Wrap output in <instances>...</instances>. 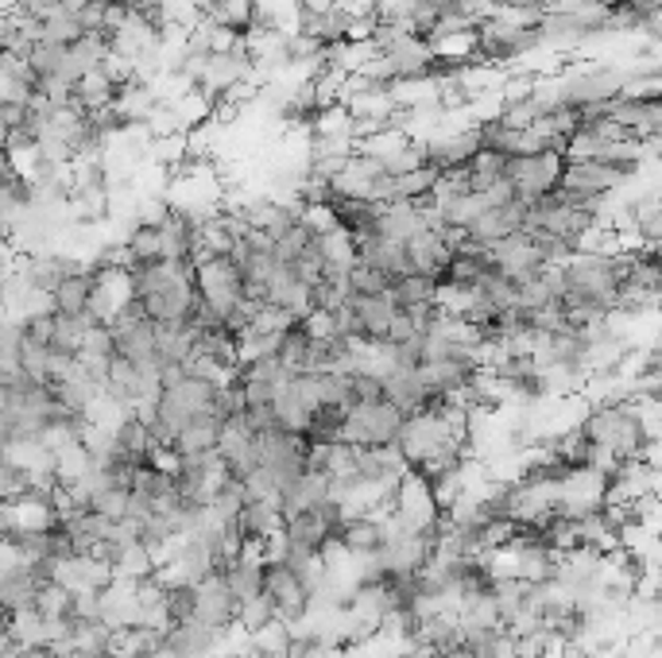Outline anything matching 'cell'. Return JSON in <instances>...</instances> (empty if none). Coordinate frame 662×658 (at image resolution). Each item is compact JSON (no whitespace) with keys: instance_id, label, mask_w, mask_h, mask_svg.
<instances>
[{"instance_id":"6da1fadb","label":"cell","mask_w":662,"mask_h":658,"mask_svg":"<svg viewBox=\"0 0 662 658\" xmlns=\"http://www.w3.org/2000/svg\"><path fill=\"white\" fill-rule=\"evenodd\" d=\"M561 152H539V155H508L504 179L511 182L519 202L535 205L539 198L554 194L561 179Z\"/></svg>"},{"instance_id":"7a4b0ae2","label":"cell","mask_w":662,"mask_h":658,"mask_svg":"<svg viewBox=\"0 0 662 658\" xmlns=\"http://www.w3.org/2000/svg\"><path fill=\"white\" fill-rule=\"evenodd\" d=\"M631 179H636V175L616 171V167H608V163L566 159V163H561L558 190H566V194H581V198H608V194H616L620 187H628Z\"/></svg>"},{"instance_id":"3957f363","label":"cell","mask_w":662,"mask_h":658,"mask_svg":"<svg viewBox=\"0 0 662 658\" xmlns=\"http://www.w3.org/2000/svg\"><path fill=\"white\" fill-rule=\"evenodd\" d=\"M194 624L210 627V632H233L237 627V600L221 585L217 573L194 585Z\"/></svg>"},{"instance_id":"277c9868","label":"cell","mask_w":662,"mask_h":658,"mask_svg":"<svg viewBox=\"0 0 662 658\" xmlns=\"http://www.w3.org/2000/svg\"><path fill=\"white\" fill-rule=\"evenodd\" d=\"M221 430H225V419H221L217 410L194 415V419H190L187 427L175 434V442H170V454H175V457H194V454H205V450H217Z\"/></svg>"},{"instance_id":"5b68a950","label":"cell","mask_w":662,"mask_h":658,"mask_svg":"<svg viewBox=\"0 0 662 658\" xmlns=\"http://www.w3.org/2000/svg\"><path fill=\"white\" fill-rule=\"evenodd\" d=\"M338 547L353 558H368L383 547V519L380 515H348L338 530Z\"/></svg>"},{"instance_id":"8992f818","label":"cell","mask_w":662,"mask_h":658,"mask_svg":"<svg viewBox=\"0 0 662 658\" xmlns=\"http://www.w3.org/2000/svg\"><path fill=\"white\" fill-rule=\"evenodd\" d=\"M163 647H167L170 658H210L221 647V632H210V627L187 620V624L167 627V643Z\"/></svg>"},{"instance_id":"52a82bcc","label":"cell","mask_w":662,"mask_h":658,"mask_svg":"<svg viewBox=\"0 0 662 658\" xmlns=\"http://www.w3.org/2000/svg\"><path fill=\"white\" fill-rule=\"evenodd\" d=\"M348 310L360 325V342H383L391 314H395L388 295H348Z\"/></svg>"},{"instance_id":"ba28073f","label":"cell","mask_w":662,"mask_h":658,"mask_svg":"<svg viewBox=\"0 0 662 658\" xmlns=\"http://www.w3.org/2000/svg\"><path fill=\"white\" fill-rule=\"evenodd\" d=\"M94 287H97V275L90 272V267H85V260H82V267H78V272H70L67 279H62L59 287L51 291V310H55V314H85Z\"/></svg>"},{"instance_id":"9c48e42d","label":"cell","mask_w":662,"mask_h":658,"mask_svg":"<svg viewBox=\"0 0 662 658\" xmlns=\"http://www.w3.org/2000/svg\"><path fill=\"white\" fill-rule=\"evenodd\" d=\"M70 101H74L82 112L109 109V105L117 101V82H113V77L105 74L102 67H97V70H85V74L78 77L74 86H70Z\"/></svg>"},{"instance_id":"30bf717a","label":"cell","mask_w":662,"mask_h":658,"mask_svg":"<svg viewBox=\"0 0 662 658\" xmlns=\"http://www.w3.org/2000/svg\"><path fill=\"white\" fill-rule=\"evenodd\" d=\"M504 167H508V155L493 152V147H476L473 159L465 163L469 175V194H484L504 179Z\"/></svg>"},{"instance_id":"8fae6325","label":"cell","mask_w":662,"mask_h":658,"mask_svg":"<svg viewBox=\"0 0 662 658\" xmlns=\"http://www.w3.org/2000/svg\"><path fill=\"white\" fill-rule=\"evenodd\" d=\"M388 299H391V307H395V310L426 307V302L438 299V283L426 279V275H400V279H391Z\"/></svg>"},{"instance_id":"7c38bea8","label":"cell","mask_w":662,"mask_h":658,"mask_svg":"<svg viewBox=\"0 0 662 658\" xmlns=\"http://www.w3.org/2000/svg\"><path fill=\"white\" fill-rule=\"evenodd\" d=\"M125 244H128L132 264H155V260H163L159 225H132V229L125 232Z\"/></svg>"},{"instance_id":"4fadbf2b","label":"cell","mask_w":662,"mask_h":658,"mask_svg":"<svg viewBox=\"0 0 662 658\" xmlns=\"http://www.w3.org/2000/svg\"><path fill=\"white\" fill-rule=\"evenodd\" d=\"M35 612L43 620H67V615H74V593L59 582H43L35 593Z\"/></svg>"},{"instance_id":"5bb4252c","label":"cell","mask_w":662,"mask_h":658,"mask_svg":"<svg viewBox=\"0 0 662 658\" xmlns=\"http://www.w3.org/2000/svg\"><path fill=\"white\" fill-rule=\"evenodd\" d=\"M275 620V608H272V600L263 597H248V600H237V632H245V635H256L260 627H268Z\"/></svg>"},{"instance_id":"9a60e30c","label":"cell","mask_w":662,"mask_h":658,"mask_svg":"<svg viewBox=\"0 0 662 658\" xmlns=\"http://www.w3.org/2000/svg\"><path fill=\"white\" fill-rule=\"evenodd\" d=\"M388 287H391L388 272H380L373 264H360V260L348 264V291L353 295H388Z\"/></svg>"},{"instance_id":"2e32d148","label":"cell","mask_w":662,"mask_h":658,"mask_svg":"<svg viewBox=\"0 0 662 658\" xmlns=\"http://www.w3.org/2000/svg\"><path fill=\"white\" fill-rule=\"evenodd\" d=\"M380 399H383V376H376V372H348V407Z\"/></svg>"},{"instance_id":"e0dca14e","label":"cell","mask_w":662,"mask_h":658,"mask_svg":"<svg viewBox=\"0 0 662 658\" xmlns=\"http://www.w3.org/2000/svg\"><path fill=\"white\" fill-rule=\"evenodd\" d=\"M67 658H109V655H94V650H70Z\"/></svg>"}]
</instances>
